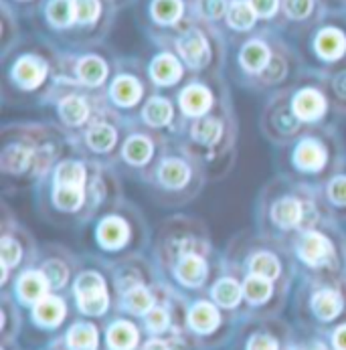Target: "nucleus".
Listing matches in <instances>:
<instances>
[{"label": "nucleus", "mask_w": 346, "mask_h": 350, "mask_svg": "<svg viewBox=\"0 0 346 350\" xmlns=\"http://www.w3.org/2000/svg\"><path fill=\"white\" fill-rule=\"evenodd\" d=\"M150 255L162 280L189 298L207 294L221 263L209 225L187 213H172L158 223Z\"/></svg>", "instance_id": "1"}, {"label": "nucleus", "mask_w": 346, "mask_h": 350, "mask_svg": "<svg viewBox=\"0 0 346 350\" xmlns=\"http://www.w3.org/2000/svg\"><path fill=\"white\" fill-rule=\"evenodd\" d=\"M67 154V134L47 118L6 122L0 130V178L4 191L35 189Z\"/></svg>", "instance_id": "2"}, {"label": "nucleus", "mask_w": 346, "mask_h": 350, "mask_svg": "<svg viewBox=\"0 0 346 350\" xmlns=\"http://www.w3.org/2000/svg\"><path fill=\"white\" fill-rule=\"evenodd\" d=\"M304 69L296 43L276 29H261L229 45L227 77L255 96L267 98L284 90Z\"/></svg>", "instance_id": "3"}, {"label": "nucleus", "mask_w": 346, "mask_h": 350, "mask_svg": "<svg viewBox=\"0 0 346 350\" xmlns=\"http://www.w3.org/2000/svg\"><path fill=\"white\" fill-rule=\"evenodd\" d=\"M0 63L4 107H41L61 79V47L41 33L25 35Z\"/></svg>", "instance_id": "4"}, {"label": "nucleus", "mask_w": 346, "mask_h": 350, "mask_svg": "<svg viewBox=\"0 0 346 350\" xmlns=\"http://www.w3.org/2000/svg\"><path fill=\"white\" fill-rule=\"evenodd\" d=\"M324 219L330 217L324 211L318 187L276 174L257 195L253 229L288 245L297 233L318 225Z\"/></svg>", "instance_id": "5"}, {"label": "nucleus", "mask_w": 346, "mask_h": 350, "mask_svg": "<svg viewBox=\"0 0 346 350\" xmlns=\"http://www.w3.org/2000/svg\"><path fill=\"white\" fill-rule=\"evenodd\" d=\"M90 172L92 162L71 152L61 158L33 189L41 219L61 229H85L98 215L90 191Z\"/></svg>", "instance_id": "6"}, {"label": "nucleus", "mask_w": 346, "mask_h": 350, "mask_svg": "<svg viewBox=\"0 0 346 350\" xmlns=\"http://www.w3.org/2000/svg\"><path fill=\"white\" fill-rule=\"evenodd\" d=\"M346 162L341 126L310 128L292 142L276 148V170L297 183L320 187Z\"/></svg>", "instance_id": "7"}, {"label": "nucleus", "mask_w": 346, "mask_h": 350, "mask_svg": "<svg viewBox=\"0 0 346 350\" xmlns=\"http://www.w3.org/2000/svg\"><path fill=\"white\" fill-rule=\"evenodd\" d=\"M85 229L90 253L107 263L148 253L154 237L144 211L126 197L103 206Z\"/></svg>", "instance_id": "8"}, {"label": "nucleus", "mask_w": 346, "mask_h": 350, "mask_svg": "<svg viewBox=\"0 0 346 350\" xmlns=\"http://www.w3.org/2000/svg\"><path fill=\"white\" fill-rule=\"evenodd\" d=\"M239 120L233 100L207 116L185 122L181 144L191 152L207 170L211 183L225 178L237 160Z\"/></svg>", "instance_id": "9"}, {"label": "nucleus", "mask_w": 346, "mask_h": 350, "mask_svg": "<svg viewBox=\"0 0 346 350\" xmlns=\"http://www.w3.org/2000/svg\"><path fill=\"white\" fill-rule=\"evenodd\" d=\"M209 183L207 170L178 140L170 142L144 178L142 187L162 208H181L200 197Z\"/></svg>", "instance_id": "10"}, {"label": "nucleus", "mask_w": 346, "mask_h": 350, "mask_svg": "<svg viewBox=\"0 0 346 350\" xmlns=\"http://www.w3.org/2000/svg\"><path fill=\"white\" fill-rule=\"evenodd\" d=\"M297 278H343L346 275V229L334 219L297 233L288 243Z\"/></svg>", "instance_id": "11"}, {"label": "nucleus", "mask_w": 346, "mask_h": 350, "mask_svg": "<svg viewBox=\"0 0 346 350\" xmlns=\"http://www.w3.org/2000/svg\"><path fill=\"white\" fill-rule=\"evenodd\" d=\"M292 316L304 332L326 334L346 320V275L297 278L292 292Z\"/></svg>", "instance_id": "12"}, {"label": "nucleus", "mask_w": 346, "mask_h": 350, "mask_svg": "<svg viewBox=\"0 0 346 350\" xmlns=\"http://www.w3.org/2000/svg\"><path fill=\"white\" fill-rule=\"evenodd\" d=\"M223 257L243 275H261L296 286L297 269L290 247L282 241L261 235L257 229L235 233L227 241Z\"/></svg>", "instance_id": "13"}, {"label": "nucleus", "mask_w": 346, "mask_h": 350, "mask_svg": "<svg viewBox=\"0 0 346 350\" xmlns=\"http://www.w3.org/2000/svg\"><path fill=\"white\" fill-rule=\"evenodd\" d=\"M280 92L302 132L320 126H341L345 120L328 96L324 75L316 69L306 67L290 85Z\"/></svg>", "instance_id": "14"}, {"label": "nucleus", "mask_w": 346, "mask_h": 350, "mask_svg": "<svg viewBox=\"0 0 346 350\" xmlns=\"http://www.w3.org/2000/svg\"><path fill=\"white\" fill-rule=\"evenodd\" d=\"M69 298L77 316L103 322L118 312V294L109 263L85 253L79 271L69 288Z\"/></svg>", "instance_id": "15"}, {"label": "nucleus", "mask_w": 346, "mask_h": 350, "mask_svg": "<svg viewBox=\"0 0 346 350\" xmlns=\"http://www.w3.org/2000/svg\"><path fill=\"white\" fill-rule=\"evenodd\" d=\"M191 75H227L229 41L215 25L195 18L170 43Z\"/></svg>", "instance_id": "16"}, {"label": "nucleus", "mask_w": 346, "mask_h": 350, "mask_svg": "<svg viewBox=\"0 0 346 350\" xmlns=\"http://www.w3.org/2000/svg\"><path fill=\"white\" fill-rule=\"evenodd\" d=\"M41 109L47 113V120L67 134V138H73L98 120L103 111H107L109 105L105 101V94H96L71 81L59 79Z\"/></svg>", "instance_id": "17"}, {"label": "nucleus", "mask_w": 346, "mask_h": 350, "mask_svg": "<svg viewBox=\"0 0 346 350\" xmlns=\"http://www.w3.org/2000/svg\"><path fill=\"white\" fill-rule=\"evenodd\" d=\"M294 41L308 69L328 73L343 67L346 65V12H326Z\"/></svg>", "instance_id": "18"}, {"label": "nucleus", "mask_w": 346, "mask_h": 350, "mask_svg": "<svg viewBox=\"0 0 346 350\" xmlns=\"http://www.w3.org/2000/svg\"><path fill=\"white\" fill-rule=\"evenodd\" d=\"M156 90L152 88L142 55H120L114 77L105 90L107 105L126 120H138Z\"/></svg>", "instance_id": "19"}, {"label": "nucleus", "mask_w": 346, "mask_h": 350, "mask_svg": "<svg viewBox=\"0 0 346 350\" xmlns=\"http://www.w3.org/2000/svg\"><path fill=\"white\" fill-rule=\"evenodd\" d=\"M0 211V292H8L14 275L37 261L41 243L10 204L2 202Z\"/></svg>", "instance_id": "20"}, {"label": "nucleus", "mask_w": 346, "mask_h": 350, "mask_svg": "<svg viewBox=\"0 0 346 350\" xmlns=\"http://www.w3.org/2000/svg\"><path fill=\"white\" fill-rule=\"evenodd\" d=\"M120 55L105 43L61 49V79L96 94H105Z\"/></svg>", "instance_id": "21"}, {"label": "nucleus", "mask_w": 346, "mask_h": 350, "mask_svg": "<svg viewBox=\"0 0 346 350\" xmlns=\"http://www.w3.org/2000/svg\"><path fill=\"white\" fill-rule=\"evenodd\" d=\"M239 320L219 308L207 294L189 298L187 336L197 350L227 349L237 332Z\"/></svg>", "instance_id": "22"}, {"label": "nucleus", "mask_w": 346, "mask_h": 350, "mask_svg": "<svg viewBox=\"0 0 346 350\" xmlns=\"http://www.w3.org/2000/svg\"><path fill=\"white\" fill-rule=\"evenodd\" d=\"M130 120L122 118L111 107L94 120L81 134L69 138V152L98 164H111L124 142Z\"/></svg>", "instance_id": "23"}, {"label": "nucleus", "mask_w": 346, "mask_h": 350, "mask_svg": "<svg viewBox=\"0 0 346 350\" xmlns=\"http://www.w3.org/2000/svg\"><path fill=\"white\" fill-rule=\"evenodd\" d=\"M168 144L170 142L166 138L154 134L138 120H132L126 130L124 142L120 146L114 166L122 176L142 185Z\"/></svg>", "instance_id": "24"}, {"label": "nucleus", "mask_w": 346, "mask_h": 350, "mask_svg": "<svg viewBox=\"0 0 346 350\" xmlns=\"http://www.w3.org/2000/svg\"><path fill=\"white\" fill-rule=\"evenodd\" d=\"M138 23L148 43H170L193 21L191 0H138Z\"/></svg>", "instance_id": "25"}, {"label": "nucleus", "mask_w": 346, "mask_h": 350, "mask_svg": "<svg viewBox=\"0 0 346 350\" xmlns=\"http://www.w3.org/2000/svg\"><path fill=\"white\" fill-rule=\"evenodd\" d=\"M185 122L211 113L233 100L227 75H191L174 94Z\"/></svg>", "instance_id": "26"}, {"label": "nucleus", "mask_w": 346, "mask_h": 350, "mask_svg": "<svg viewBox=\"0 0 346 350\" xmlns=\"http://www.w3.org/2000/svg\"><path fill=\"white\" fill-rule=\"evenodd\" d=\"M73 2H75V23L63 49H77V47L105 43L120 10L109 0H73Z\"/></svg>", "instance_id": "27"}, {"label": "nucleus", "mask_w": 346, "mask_h": 350, "mask_svg": "<svg viewBox=\"0 0 346 350\" xmlns=\"http://www.w3.org/2000/svg\"><path fill=\"white\" fill-rule=\"evenodd\" d=\"M296 326L280 318L241 320L229 350H292Z\"/></svg>", "instance_id": "28"}, {"label": "nucleus", "mask_w": 346, "mask_h": 350, "mask_svg": "<svg viewBox=\"0 0 346 350\" xmlns=\"http://www.w3.org/2000/svg\"><path fill=\"white\" fill-rule=\"evenodd\" d=\"M294 284L261 275H243V320L280 318L292 298Z\"/></svg>", "instance_id": "29"}, {"label": "nucleus", "mask_w": 346, "mask_h": 350, "mask_svg": "<svg viewBox=\"0 0 346 350\" xmlns=\"http://www.w3.org/2000/svg\"><path fill=\"white\" fill-rule=\"evenodd\" d=\"M25 316H27V328L31 336H39L41 338L39 347H43L45 342L59 336L69 326V322L77 316V312L73 308L69 294L51 292L49 296H45L33 308H29Z\"/></svg>", "instance_id": "30"}, {"label": "nucleus", "mask_w": 346, "mask_h": 350, "mask_svg": "<svg viewBox=\"0 0 346 350\" xmlns=\"http://www.w3.org/2000/svg\"><path fill=\"white\" fill-rule=\"evenodd\" d=\"M150 83L160 94H176L181 85L191 77V71L178 57V53L166 43H148L142 55Z\"/></svg>", "instance_id": "31"}, {"label": "nucleus", "mask_w": 346, "mask_h": 350, "mask_svg": "<svg viewBox=\"0 0 346 350\" xmlns=\"http://www.w3.org/2000/svg\"><path fill=\"white\" fill-rule=\"evenodd\" d=\"M187 308H189V296L166 284L162 298L140 320L146 330V336L187 334Z\"/></svg>", "instance_id": "32"}, {"label": "nucleus", "mask_w": 346, "mask_h": 350, "mask_svg": "<svg viewBox=\"0 0 346 350\" xmlns=\"http://www.w3.org/2000/svg\"><path fill=\"white\" fill-rule=\"evenodd\" d=\"M81 259L83 255L75 253L71 247L57 241H49V243H41L35 263L47 275L53 292L69 294V288L79 271Z\"/></svg>", "instance_id": "33"}, {"label": "nucleus", "mask_w": 346, "mask_h": 350, "mask_svg": "<svg viewBox=\"0 0 346 350\" xmlns=\"http://www.w3.org/2000/svg\"><path fill=\"white\" fill-rule=\"evenodd\" d=\"M138 122L152 130L154 134L166 138L168 142L181 140L185 128V118L181 113L176 98L172 94H160V92L152 94V98L146 101V105L138 116Z\"/></svg>", "instance_id": "34"}, {"label": "nucleus", "mask_w": 346, "mask_h": 350, "mask_svg": "<svg viewBox=\"0 0 346 350\" xmlns=\"http://www.w3.org/2000/svg\"><path fill=\"white\" fill-rule=\"evenodd\" d=\"M207 296L219 308H223L227 314L237 318L239 322L243 320V306H245L243 273L223 257V251H221V263H219L217 273L207 290Z\"/></svg>", "instance_id": "35"}, {"label": "nucleus", "mask_w": 346, "mask_h": 350, "mask_svg": "<svg viewBox=\"0 0 346 350\" xmlns=\"http://www.w3.org/2000/svg\"><path fill=\"white\" fill-rule=\"evenodd\" d=\"M41 35L49 37L61 49L65 47L73 23H75V2L73 0H45L39 12L33 16Z\"/></svg>", "instance_id": "36"}, {"label": "nucleus", "mask_w": 346, "mask_h": 350, "mask_svg": "<svg viewBox=\"0 0 346 350\" xmlns=\"http://www.w3.org/2000/svg\"><path fill=\"white\" fill-rule=\"evenodd\" d=\"M103 326V347L105 350H140L146 340V330L138 318L116 312Z\"/></svg>", "instance_id": "37"}, {"label": "nucleus", "mask_w": 346, "mask_h": 350, "mask_svg": "<svg viewBox=\"0 0 346 350\" xmlns=\"http://www.w3.org/2000/svg\"><path fill=\"white\" fill-rule=\"evenodd\" d=\"M51 284L47 280V275L37 267V263L25 267L23 271H18L8 288V292L4 294H10L16 304L27 312L29 308H33L37 301H41L45 296H49Z\"/></svg>", "instance_id": "38"}, {"label": "nucleus", "mask_w": 346, "mask_h": 350, "mask_svg": "<svg viewBox=\"0 0 346 350\" xmlns=\"http://www.w3.org/2000/svg\"><path fill=\"white\" fill-rule=\"evenodd\" d=\"M328 10L322 0H282V23L284 33L296 39L312 25H316Z\"/></svg>", "instance_id": "39"}, {"label": "nucleus", "mask_w": 346, "mask_h": 350, "mask_svg": "<svg viewBox=\"0 0 346 350\" xmlns=\"http://www.w3.org/2000/svg\"><path fill=\"white\" fill-rule=\"evenodd\" d=\"M261 29H263V25H261L259 16H257V12L249 0H231L229 2L227 14H225L223 27H221L229 45L245 39V37L261 31Z\"/></svg>", "instance_id": "40"}, {"label": "nucleus", "mask_w": 346, "mask_h": 350, "mask_svg": "<svg viewBox=\"0 0 346 350\" xmlns=\"http://www.w3.org/2000/svg\"><path fill=\"white\" fill-rule=\"evenodd\" d=\"M318 193L326 215L336 223L346 225V162L318 187Z\"/></svg>", "instance_id": "41"}, {"label": "nucleus", "mask_w": 346, "mask_h": 350, "mask_svg": "<svg viewBox=\"0 0 346 350\" xmlns=\"http://www.w3.org/2000/svg\"><path fill=\"white\" fill-rule=\"evenodd\" d=\"M25 326V310L10 294L0 292V342H18Z\"/></svg>", "instance_id": "42"}, {"label": "nucleus", "mask_w": 346, "mask_h": 350, "mask_svg": "<svg viewBox=\"0 0 346 350\" xmlns=\"http://www.w3.org/2000/svg\"><path fill=\"white\" fill-rule=\"evenodd\" d=\"M21 14L6 2L0 0V55L8 53L25 35L21 33Z\"/></svg>", "instance_id": "43"}, {"label": "nucleus", "mask_w": 346, "mask_h": 350, "mask_svg": "<svg viewBox=\"0 0 346 350\" xmlns=\"http://www.w3.org/2000/svg\"><path fill=\"white\" fill-rule=\"evenodd\" d=\"M229 2L231 0H191L195 18L202 21V23H209V25H215L219 29L223 27Z\"/></svg>", "instance_id": "44"}, {"label": "nucleus", "mask_w": 346, "mask_h": 350, "mask_svg": "<svg viewBox=\"0 0 346 350\" xmlns=\"http://www.w3.org/2000/svg\"><path fill=\"white\" fill-rule=\"evenodd\" d=\"M322 75H324L328 96L334 103L336 111L341 113V118L346 120V65L334 69V71L322 73Z\"/></svg>", "instance_id": "45"}, {"label": "nucleus", "mask_w": 346, "mask_h": 350, "mask_svg": "<svg viewBox=\"0 0 346 350\" xmlns=\"http://www.w3.org/2000/svg\"><path fill=\"white\" fill-rule=\"evenodd\" d=\"M251 6L255 8L263 29H276L284 33V23H282V0H249Z\"/></svg>", "instance_id": "46"}, {"label": "nucleus", "mask_w": 346, "mask_h": 350, "mask_svg": "<svg viewBox=\"0 0 346 350\" xmlns=\"http://www.w3.org/2000/svg\"><path fill=\"white\" fill-rule=\"evenodd\" d=\"M140 350H197L187 334L178 336H146Z\"/></svg>", "instance_id": "47"}, {"label": "nucleus", "mask_w": 346, "mask_h": 350, "mask_svg": "<svg viewBox=\"0 0 346 350\" xmlns=\"http://www.w3.org/2000/svg\"><path fill=\"white\" fill-rule=\"evenodd\" d=\"M324 338H326L330 350H346V320L336 324L334 328H330L324 334Z\"/></svg>", "instance_id": "48"}, {"label": "nucleus", "mask_w": 346, "mask_h": 350, "mask_svg": "<svg viewBox=\"0 0 346 350\" xmlns=\"http://www.w3.org/2000/svg\"><path fill=\"white\" fill-rule=\"evenodd\" d=\"M21 16H25V18H33L37 12H39V8H41V4L45 2V0H6Z\"/></svg>", "instance_id": "49"}, {"label": "nucleus", "mask_w": 346, "mask_h": 350, "mask_svg": "<svg viewBox=\"0 0 346 350\" xmlns=\"http://www.w3.org/2000/svg\"><path fill=\"white\" fill-rule=\"evenodd\" d=\"M328 12H346V0H322Z\"/></svg>", "instance_id": "50"}, {"label": "nucleus", "mask_w": 346, "mask_h": 350, "mask_svg": "<svg viewBox=\"0 0 346 350\" xmlns=\"http://www.w3.org/2000/svg\"><path fill=\"white\" fill-rule=\"evenodd\" d=\"M39 350H71L69 347H65L61 340H59V336H55V338H51L49 342H45L43 347H39Z\"/></svg>", "instance_id": "51"}, {"label": "nucleus", "mask_w": 346, "mask_h": 350, "mask_svg": "<svg viewBox=\"0 0 346 350\" xmlns=\"http://www.w3.org/2000/svg\"><path fill=\"white\" fill-rule=\"evenodd\" d=\"M118 10H124V8H128V6H132L134 2H138V0H109Z\"/></svg>", "instance_id": "52"}, {"label": "nucleus", "mask_w": 346, "mask_h": 350, "mask_svg": "<svg viewBox=\"0 0 346 350\" xmlns=\"http://www.w3.org/2000/svg\"><path fill=\"white\" fill-rule=\"evenodd\" d=\"M0 350H23L18 342H0Z\"/></svg>", "instance_id": "53"}, {"label": "nucleus", "mask_w": 346, "mask_h": 350, "mask_svg": "<svg viewBox=\"0 0 346 350\" xmlns=\"http://www.w3.org/2000/svg\"><path fill=\"white\" fill-rule=\"evenodd\" d=\"M35 350H39V349H35Z\"/></svg>", "instance_id": "54"}]
</instances>
